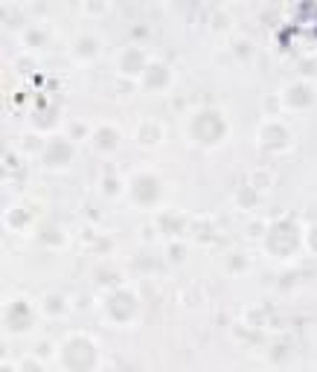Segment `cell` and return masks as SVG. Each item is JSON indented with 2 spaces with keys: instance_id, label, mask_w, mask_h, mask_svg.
Returning a JSON list of instances; mask_svg holds the SVG:
<instances>
[{
  "instance_id": "30",
  "label": "cell",
  "mask_w": 317,
  "mask_h": 372,
  "mask_svg": "<svg viewBox=\"0 0 317 372\" xmlns=\"http://www.w3.org/2000/svg\"><path fill=\"white\" fill-rule=\"evenodd\" d=\"M18 369H20V372H44V364H41L38 358H27V361H20Z\"/></svg>"
},
{
  "instance_id": "25",
  "label": "cell",
  "mask_w": 317,
  "mask_h": 372,
  "mask_svg": "<svg viewBox=\"0 0 317 372\" xmlns=\"http://www.w3.org/2000/svg\"><path fill=\"white\" fill-rule=\"evenodd\" d=\"M56 114H59V111H56L53 105L44 108V111H38V114H35V128H38V131L53 128V126H56Z\"/></svg>"
},
{
  "instance_id": "20",
  "label": "cell",
  "mask_w": 317,
  "mask_h": 372,
  "mask_svg": "<svg viewBox=\"0 0 317 372\" xmlns=\"http://www.w3.org/2000/svg\"><path fill=\"white\" fill-rule=\"evenodd\" d=\"M96 285H111V288H119V270L114 265H102V268H96Z\"/></svg>"
},
{
  "instance_id": "27",
  "label": "cell",
  "mask_w": 317,
  "mask_h": 372,
  "mask_svg": "<svg viewBox=\"0 0 317 372\" xmlns=\"http://www.w3.org/2000/svg\"><path fill=\"white\" fill-rule=\"evenodd\" d=\"M256 192H262V189H271V172L268 169H256L253 175H251V181H248Z\"/></svg>"
},
{
  "instance_id": "33",
  "label": "cell",
  "mask_w": 317,
  "mask_h": 372,
  "mask_svg": "<svg viewBox=\"0 0 317 372\" xmlns=\"http://www.w3.org/2000/svg\"><path fill=\"white\" fill-rule=\"evenodd\" d=\"M285 355H288V346H285V343H277L274 352H271V358H274V361H282Z\"/></svg>"
},
{
  "instance_id": "31",
  "label": "cell",
  "mask_w": 317,
  "mask_h": 372,
  "mask_svg": "<svg viewBox=\"0 0 317 372\" xmlns=\"http://www.w3.org/2000/svg\"><path fill=\"white\" fill-rule=\"evenodd\" d=\"M306 244H309V251H311V253H317V221L306 230Z\"/></svg>"
},
{
  "instance_id": "13",
  "label": "cell",
  "mask_w": 317,
  "mask_h": 372,
  "mask_svg": "<svg viewBox=\"0 0 317 372\" xmlns=\"http://www.w3.org/2000/svg\"><path fill=\"white\" fill-rule=\"evenodd\" d=\"M155 227H157V233H163L169 239H178V236L186 233V218L178 215V212H157L155 215Z\"/></svg>"
},
{
  "instance_id": "3",
  "label": "cell",
  "mask_w": 317,
  "mask_h": 372,
  "mask_svg": "<svg viewBox=\"0 0 317 372\" xmlns=\"http://www.w3.org/2000/svg\"><path fill=\"white\" fill-rule=\"evenodd\" d=\"M230 131V122L227 116L218 111V108H201V111H195L192 119H189V134L192 140L204 145V148H213V145H222L225 137Z\"/></svg>"
},
{
  "instance_id": "28",
  "label": "cell",
  "mask_w": 317,
  "mask_h": 372,
  "mask_svg": "<svg viewBox=\"0 0 317 372\" xmlns=\"http://www.w3.org/2000/svg\"><path fill=\"white\" fill-rule=\"evenodd\" d=\"M44 41H47V35H44V30H41V27H30L27 32H23V44H27L30 49L44 47Z\"/></svg>"
},
{
  "instance_id": "35",
  "label": "cell",
  "mask_w": 317,
  "mask_h": 372,
  "mask_svg": "<svg viewBox=\"0 0 317 372\" xmlns=\"http://www.w3.org/2000/svg\"><path fill=\"white\" fill-rule=\"evenodd\" d=\"M282 105V99H265V111H277Z\"/></svg>"
},
{
  "instance_id": "24",
  "label": "cell",
  "mask_w": 317,
  "mask_h": 372,
  "mask_svg": "<svg viewBox=\"0 0 317 372\" xmlns=\"http://www.w3.org/2000/svg\"><path fill=\"white\" fill-rule=\"evenodd\" d=\"M233 56H236L239 61L253 59V41H248V38H236V41H233Z\"/></svg>"
},
{
  "instance_id": "32",
  "label": "cell",
  "mask_w": 317,
  "mask_h": 372,
  "mask_svg": "<svg viewBox=\"0 0 317 372\" xmlns=\"http://www.w3.org/2000/svg\"><path fill=\"white\" fill-rule=\"evenodd\" d=\"M265 230H268L265 221H251V236H265Z\"/></svg>"
},
{
  "instance_id": "12",
  "label": "cell",
  "mask_w": 317,
  "mask_h": 372,
  "mask_svg": "<svg viewBox=\"0 0 317 372\" xmlns=\"http://www.w3.org/2000/svg\"><path fill=\"white\" fill-rule=\"evenodd\" d=\"M90 145L96 148V152H102V155L116 152V145H119V128L111 126V122H102V126H96L93 134H90Z\"/></svg>"
},
{
  "instance_id": "7",
  "label": "cell",
  "mask_w": 317,
  "mask_h": 372,
  "mask_svg": "<svg viewBox=\"0 0 317 372\" xmlns=\"http://www.w3.org/2000/svg\"><path fill=\"white\" fill-rule=\"evenodd\" d=\"M4 323H6V332H15V335L30 332L35 326V306L30 300H23V296H15L4 308Z\"/></svg>"
},
{
  "instance_id": "21",
  "label": "cell",
  "mask_w": 317,
  "mask_h": 372,
  "mask_svg": "<svg viewBox=\"0 0 317 372\" xmlns=\"http://www.w3.org/2000/svg\"><path fill=\"white\" fill-rule=\"evenodd\" d=\"M195 233V239H198V241H204V244H210V241H215L218 239V233H215V224H213V221L210 218H204V221H198V224H195L192 227Z\"/></svg>"
},
{
  "instance_id": "36",
  "label": "cell",
  "mask_w": 317,
  "mask_h": 372,
  "mask_svg": "<svg viewBox=\"0 0 317 372\" xmlns=\"http://www.w3.org/2000/svg\"><path fill=\"white\" fill-rule=\"evenodd\" d=\"M303 73H306V76H311V73H317V70H314L311 61H306V64H303Z\"/></svg>"
},
{
  "instance_id": "22",
  "label": "cell",
  "mask_w": 317,
  "mask_h": 372,
  "mask_svg": "<svg viewBox=\"0 0 317 372\" xmlns=\"http://www.w3.org/2000/svg\"><path fill=\"white\" fill-rule=\"evenodd\" d=\"M100 186H102V195H105V198H116V195H123V181H119V178L114 175V172L102 178V184H100Z\"/></svg>"
},
{
  "instance_id": "2",
  "label": "cell",
  "mask_w": 317,
  "mask_h": 372,
  "mask_svg": "<svg viewBox=\"0 0 317 372\" xmlns=\"http://www.w3.org/2000/svg\"><path fill=\"white\" fill-rule=\"evenodd\" d=\"M300 241H303V230H300V221L294 215H280L277 221L268 224V230L262 236L265 251L274 259H291L297 253Z\"/></svg>"
},
{
  "instance_id": "19",
  "label": "cell",
  "mask_w": 317,
  "mask_h": 372,
  "mask_svg": "<svg viewBox=\"0 0 317 372\" xmlns=\"http://www.w3.org/2000/svg\"><path fill=\"white\" fill-rule=\"evenodd\" d=\"M233 201H236L239 210H256V204H259V192H256L251 184H245V186H239V189H236Z\"/></svg>"
},
{
  "instance_id": "6",
  "label": "cell",
  "mask_w": 317,
  "mask_h": 372,
  "mask_svg": "<svg viewBox=\"0 0 317 372\" xmlns=\"http://www.w3.org/2000/svg\"><path fill=\"white\" fill-rule=\"evenodd\" d=\"M76 157V145L67 134H53L50 140L44 143V152H41V166L50 169V172H59V169H67Z\"/></svg>"
},
{
  "instance_id": "9",
  "label": "cell",
  "mask_w": 317,
  "mask_h": 372,
  "mask_svg": "<svg viewBox=\"0 0 317 372\" xmlns=\"http://www.w3.org/2000/svg\"><path fill=\"white\" fill-rule=\"evenodd\" d=\"M280 99H282V108H288V111H306V108H311L317 102V90H314L311 82L300 79V82H291L280 93Z\"/></svg>"
},
{
  "instance_id": "23",
  "label": "cell",
  "mask_w": 317,
  "mask_h": 372,
  "mask_svg": "<svg viewBox=\"0 0 317 372\" xmlns=\"http://www.w3.org/2000/svg\"><path fill=\"white\" fill-rule=\"evenodd\" d=\"M44 143L47 140H41V134H27V137H20V148L27 155H41L44 152Z\"/></svg>"
},
{
  "instance_id": "29",
  "label": "cell",
  "mask_w": 317,
  "mask_h": 372,
  "mask_svg": "<svg viewBox=\"0 0 317 372\" xmlns=\"http://www.w3.org/2000/svg\"><path fill=\"white\" fill-rule=\"evenodd\" d=\"M166 256H169V262H184L186 259V244L184 241H169Z\"/></svg>"
},
{
  "instance_id": "17",
  "label": "cell",
  "mask_w": 317,
  "mask_h": 372,
  "mask_svg": "<svg viewBox=\"0 0 317 372\" xmlns=\"http://www.w3.org/2000/svg\"><path fill=\"white\" fill-rule=\"evenodd\" d=\"M41 311L47 317H61L67 311V296L59 294V291H50V294H44V300H41Z\"/></svg>"
},
{
  "instance_id": "16",
  "label": "cell",
  "mask_w": 317,
  "mask_h": 372,
  "mask_svg": "<svg viewBox=\"0 0 317 372\" xmlns=\"http://www.w3.org/2000/svg\"><path fill=\"white\" fill-rule=\"evenodd\" d=\"M73 56H76L79 61H90V59H96V56H100V38L90 35V32L79 35L76 41H73Z\"/></svg>"
},
{
  "instance_id": "5",
  "label": "cell",
  "mask_w": 317,
  "mask_h": 372,
  "mask_svg": "<svg viewBox=\"0 0 317 372\" xmlns=\"http://www.w3.org/2000/svg\"><path fill=\"white\" fill-rule=\"evenodd\" d=\"M137 308H140V296L134 288L128 285H119V288H111L108 296H105V317L111 320L114 326H126L137 317Z\"/></svg>"
},
{
  "instance_id": "8",
  "label": "cell",
  "mask_w": 317,
  "mask_h": 372,
  "mask_svg": "<svg viewBox=\"0 0 317 372\" xmlns=\"http://www.w3.org/2000/svg\"><path fill=\"white\" fill-rule=\"evenodd\" d=\"M259 145L265 148V152H288L291 145H294V134H291V128L285 126V122L280 119H268L265 126L259 128Z\"/></svg>"
},
{
  "instance_id": "37",
  "label": "cell",
  "mask_w": 317,
  "mask_h": 372,
  "mask_svg": "<svg viewBox=\"0 0 317 372\" xmlns=\"http://www.w3.org/2000/svg\"><path fill=\"white\" fill-rule=\"evenodd\" d=\"M0 372H20V369H15L12 364H4V366H0Z\"/></svg>"
},
{
  "instance_id": "10",
  "label": "cell",
  "mask_w": 317,
  "mask_h": 372,
  "mask_svg": "<svg viewBox=\"0 0 317 372\" xmlns=\"http://www.w3.org/2000/svg\"><path fill=\"white\" fill-rule=\"evenodd\" d=\"M149 64H152V59H149V53H145L140 44H128L123 53H119V59H116V70L123 73V76H128V79H140Z\"/></svg>"
},
{
  "instance_id": "15",
  "label": "cell",
  "mask_w": 317,
  "mask_h": 372,
  "mask_svg": "<svg viewBox=\"0 0 317 372\" xmlns=\"http://www.w3.org/2000/svg\"><path fill=\"white\" fill-rule=\"evenodd\" d=\"M38 241L44 244V247H64L67 244V233L59 227V224H53V221H44V224H38Z\"/></svg>"
},
{
  "instance_id": "18",
  "label": "cell",
  "mask_w": 317,
  "mask_h": 372,
  "mask_svg": "<svg viewBox=\"0 0 317 372\" xmlns=\"http://www.w3.org/2000/svg\"><path fill=\"white\" fill-rule=\"evenodd\" d=\"M32 218H35V212H32L30 207H12V210L6 212V224L15 227V230H23V227L32 224Z\"/></svg>"
},
{
  "instance_id": "34",
  "label": "cell",
  "mask_w": 317,
  "mask_h": 372,
  "mask_svg": "<svg viewBox=\"0 0 317 372\" xmlns=\"http://www.w3.org/2000/svg\"><path fill=\"white\" fill-rule=\"evenodd\" d=\"M213 27H215V30L227 27V15H215V18H213Z\"/></svg>"
},
{
  "instance_id": "14",
  "label": "cell",
  "mask_w": 317,
  "mask_h": 372,
  "mask_svg": "<svg viewBox=\"0 0 317 372\" xmlns=\"http://www.w3.org/2000/svg\"><path fill=\"white\" fill-rule=\"evenodd\" d=\"M134 140L143 145V148H155V145H160V140H163V126L157 119H140V126H137V131H134Z\"/></svg>"
},
{
  "instance_id": "26",
  "label": "cell",
  "mask_w": 317,
  "mask_h": 372,
  "mask_svg": "<svg viewBox=\"0 0 317 372\" xmlns=\"http://www.w3.org/2000/svg\"><path fill=\"white\" fill-rule=\"evenodd\" d=\"M225 268L230 270V274H241V270H248V256L239 253V251H233V253L225 259Z\"/></svg>"
},
{
  "instance_id": "4",
  "label": "cell",
  "mask_w": 317,
  "mask_h": 372,
  "mask_svg": "<svg viewBox=\"0 0 317 372\" xmlns=\"http://www.w3.org/2000/svg\"><path fill=\"white\" fill-rule=\"evenodd\" d=\"M128 198L131 204L140 207V210H152L160 204L163 198V181L157 172L152 169H140L137 175H131V184H128Z\"/></svg>"
},
{
  "instance_id": "1",
  "label": "cell",
  "mask_w": 317,
  "mask_h": 372,
  "mask_svg": "<svg viewBox=\"0 0 317 372\" xmlns=\"http://www.w3.org/2000/svg\"><path fill=\"white\" fill-rule=\"evenodd\" d=\"M56 358L67 372H93L100 366V346H96L93 337H88L82 332H73L61 340Z\"/></svg>"
},
{
  "instance_id": "11",
  "label": "cell",
  "mask_w": 317,
  "mask_h": 372,
  "mask_svg": "<svg viewBox=\"0 0 317 372\" xmlns=\"http://www.w3.org/2000/svg\"><path fill=\"white\" fill-rule=\"evenodd\" d=\"M143 88L145 90H166L169 85H172V67H169L166 61H152L149 67H145V73L140 76Z\"/></svg>"
}]
</instances>
